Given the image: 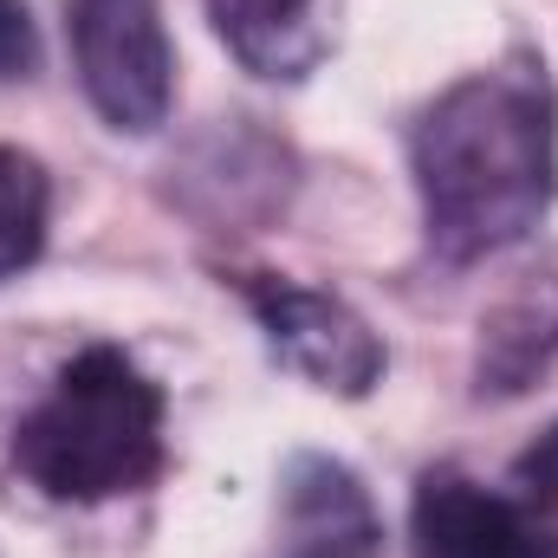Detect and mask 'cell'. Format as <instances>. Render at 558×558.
Wrapping results in <instances>:
<instances>
[{
	"label": "cell",
	"instance_id": "cell-8",
	"mask_svg": "<svg viewBox=\"0 0 558 558\" xmlns=\"http://www.w3.org/2000/svg\"><path fill=\"white\" fill-rule=\"evenodd\" d=\"M553 364H558V260H546L481 318L474 377H481V397H520Z\"/></svg>",
	"mask_w": 558,
	"mask_h": 558
},
{
	"label": "cell",
	"instance_id": "cell-6",
	"mask_svg": "<svg viewBox=\"0 0 558 558\" xmlns=\"http://www.w3.org/2000/svg\"><path fill=\"white\" fill-rule=\"evenodd\" d=\"M384 520L371 487L331 454H292L279 474V533L267 558H377Z\"/></svg>",
	"mask_w": 558,
	"mask_h": 558
},
{
	"label": "cell",
	"instance_id": "cell-10",
	"mask_svg": "<svg viewBox=\"0 0 558 558\" xmlns=\"http://www.w3.org/2000/svg\"><path fill=\"white\" fill-rule=\"evenodd\" d=\"M39 65V33L26 0H0V78H26Z\"/></svg>",
	"mask_w": 558,
	"mask_h": 558
},
{
	"label": "cell",
	"instance_id": "cell-9",
	"mask_svg": "<svg viewBox=\"0 0 558 558\" xmlns=\"http://www.w3.org/2000/svg\"><path fill=\"white\" fill-rule=\"evenodd\" d=\"M46 221H52V175L33 149L0 143V279L39 260L46 247Z\"/></svg>",
	"mask_w": 558,
	"mask_h": 558
},
{
	"label": "cell",
	"instance_id": "cell-11",
	"mask_svg": "<svg viewBox=\"0 0 558 558\" xmlns=\"http://www.w3.org/2000/svg\"><path fill=\"white\" fill-rule=\"evenodd\" d=\"M513 487L539 507H558V422L546 435H533V448L513 461Z\"/></svg>",
	"mask_w": 558,
	"mask_h": 558
},
{
	"label": "cell",
	"instance_id": "cell-2",
	"mask_svg": "<svg viewBox=\"0 0 558 558\" xmlns=\"http://www.w3.org/2000/svg\"><path fill=\"white\" fill-rule=\"evenodd\" d=\"M162 461V390L118 344H85L13 428V468L65 507L137 494Z\"/></svg>",
	"mask_w": 558,
	"mask_h": 558
},
{
	"label": "cell",
	"instance_id": "cell-7",
	"mask_svg": "<svg viewBox=\"0 0 558 558\" xmlns=\"http://www.w3.org/2000/svg\"><path fill=\"white\" fill-rule=\"evenodd\" d=\"M208 20L254 78L299 85L331 59L344 0H208Z\"/></svg>",
	"mask_w": 558,
	"mask_h": 558
},
{
	"label": "cell",
	"instance_id": "cell-1",
	"mask_svg": "<svg viewBox=\"0 0 558 558\" xmlns=\"http://www.w3.org/2000/svg\"><path fill=\"white\" fill-rule=\"evenodd\" d=\"M428 247L454 267L526 241L558 195V92L539 52H513L435 92L410 124Z\"/></svg>",
	"mask_w": 558,
	"mask_h": 558
},
{
	"label": "cell",
	"instance_id": "cell-3",
	"mask_svg": "<svg viewBox=\"0 0 558 558\" xmlns=\"http://www.w3.org/2000/svg\"><path fill=\"white\" fill-rule=\"evenodd\" d=\"M72 65L111 131H156L175 98V46L156 0H72Z\"/></svg>",
	"mask_w": 558,
	"mask_h": 558
},
{
	"label": "cell",
	"instance_id": "cell-5",
	"mask_svg": "<svg viewBox=\"0 0 558 558\" xmlns=\"http://www.w3.org/2000/svg\"><path fill=\"white\" fill-rule=\"evenodd\" d=\"M416 558H558L553 507L481 487L461 468H428L410 500Z\"/></svg>",
	"mask_w": 558,
	"mask_h": 558
},
{
	"label": "cell",
	"instance_id": "cell-4",
	"mask_svg": "<svg viewBox=\"0 0 558 558\" xmlns=\"http://www.w3.org/2000/svg\"><path fill=\"white\" fill-rule=\"evenodd\" d=\"M234 292L247 299V312L267 331V351L292 377H305L312 390L331 397H371L384 377V338L364 325V312H351L338 292L299 286L279 274H234Z\"/></svg>",
	"mask_w": 558,
	"mask_h": 558
}]
</instances>
